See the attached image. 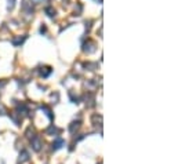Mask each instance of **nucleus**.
I'll use <instances>...</instances> for the list:
<instances>
[{"instance_id":"obj_1","label":"nucleus","mask_w":178,"mask_h":164,"mask_svg":"<svg viewBox=\"0 0 178 164\" xmlns=\"http://www.w3.org/2000/svg\"><path fill=\"white\" fill-rule=\"evenodd\" d=\"M32 146H33V149H35L36 152H39V150H40V148H42V144H40L39 137H35V138L32 139Z\"/></svg>"},{"instance_id":"obj_5","label":"nucleus","mask_w":178,"mask_h":164,"mask_svg":"<svg viewBox=\"0 0 178 164\" xmlns=\"http://www.w3.org/2000/svg\"><path fill=\"white\" fill-rule=\"evenodd\" d=\"M25 39H26V36L18 37V39H13V44H14V46H18V44H20V43H22Z\"/></svg>"},{"instance_id":"obj_3","label":"nucleus","mask_w":178,"mask_h":164,"mask_svg":"<svg viewBox=\"0 0 178 164\" xmlns=\"http://www.w3.org/2000/svg\"><path fill=\"white\" fill-rule=\"evenodd\" d=\"M28 159H29V154H28V152H26V150H24L22 153L20 154V161H21V163H24V161H26Z\"/></svg>"},{"instance_id":"obj_6","label":"nucleus","mask_w":178,"mask_h":164,"mask_svg":"<svg viewBox=\"0 0 178 164\" xmlns=\"http://www.w3.org/2000/svg\"><path fill=\"white\" fill-rule=\"evenodd\" d=\"M79 128V122L78 123H72V125L69 127V131L71 132H75V130H78Z\"/></svg>"},{"instance_id":"obj_2","label":"nucleus","mask_w":178,"mask_h":164,"mask_svg":"<svg viewBox=\"0 0 178 164\" xmlns=\"http://www.w3.org/2000/svg\"><path fill=\"white\" fill-rule=\"evenodd\" d=\"M65 142H64V139H61V138H58V139H57V141L54 142V144H52V149H59L62 146V145H64Z\"/></svg>"},{"instance_id":"obj_4","label":"nucleus","mask_w":178,"mask_h":164,"mask_svg":"<svg viewBox=\"0 0 178 164\" xmlns=\"http://www.w3.org/2000/svg\"><path fill=\"white\" fill-rule=\"evenodd\" d=\"M46 13H47V15L49 17H51V18H54L55 17V10H52L51 7H47V8H46Z\"/></svg>"}]
</instances>
